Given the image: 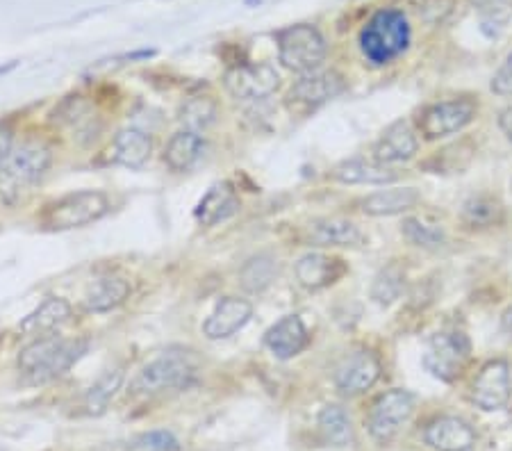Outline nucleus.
I'll return each instance as SVG.
<instances>
[{
    "label": "nucleus",
    "instance_id": "obj_29",
    "mask_svg": "<svg viewBox=\"0 0 512 451\" xmlns=\"http://www.w3.org/2000/svg\"><path fill=\"white\" fill-rule=\"evenodd\" d=\"M123 369L121 367H114V369H107L105 374L98 376V381L92 385L85 392V410L87 415H101L107 410V406L112 404L114 397H117V392L121 390L123 385Z\"/></svg>",
    "mask_w": 512,
    "mask_h": 451
},
{
    "label": "nucleus",
    "instance_id": "obj_17",
    "mask_svg": "<svg viewBox=\"0 0 512 451\" xmlns=\"http://www.w3.org/2000/svg\"><path fill=\"white\" fill-rule=\"evenodd\" d=\"M424 438L435 451H472L476 445L474 429L460 417H437L426 426Z\"/></svg>",
    "mask_w": 512,
    "mask_h": 451
},
{
    "label": "nucleus",
    "instance_id": "obj_37",
    "mask_svg": "<svg viewBox=\"0 0 512 451\" xmlns=\"http://www.w3.org/2000/svg\"><path fill=\"white\" fill-rule=\"evenodd\" d=\"M14 151V133L12 128L0 126V167L10 158V153Z\"/></svg>",
    "mask_w": 512,
    "mask_h": 451
},
{
    "label": "nucleus",
    "instance_id": "obj_10",
    "mask_svg": "<svg viewBox=\"0 0 512 451\" xmlns=\"http://www.w3.org/2000/svg\"><path fill=\"white\" fill-rule=\"evenodd\" d=\"M346 89V82L337 71H312L305 73L289 89L287 105L294 112H310L333 101Z\"/></svg>",
    "mask_w": 512,
    "mask_h": 451
},
{
    "label": "nucleus",
    "instance_id": "obj_15",
    "mask_svg": "<svg viewBox=\"0 0 512 451\" xmlns=\"http://www.w3.org/2000/svg\"><path fill=\"white\" fill-rule=\"evenodd\" d=\"M308 344L310 333L299 315H285L264 333V347H267L278 360H289L299 356Z\"/></svg>",
    "mask_w": 512,
    "mask_h": 451
},
{
    "label": "nucleus",
    "instance_id": "obj_19",
    "mask_svg": "<svg viewBox=\"0 0 512 451\" xmlns=\"http://www.w3.org/2000/svg\"><path fill=\"white\" fill-rule=\"evenodd\" d=\"M419 149L417 133L408 121H394L374 146V160L381 164H399L415 158Z\"/></svg>",
    "mask_w": 512,
    "mask_h": 451
},
{
    "label": "nucleus",
    "instance_id": "obj_7",
    "mask_svg": "<svg viewBox=\"0 0 512 451\" xmlns=\"http://www.w3.org/2000/svg\"><path fill=\"white\" fill-rule=\"evenodd\" d=\"M472 358V342L460 331H440L426 344L424 367L444 383L456 381Z\"/></svg>",
    "mask_w": 512,
    "mask_h": 451
},
{
    "label": "nucleus",
    "instance_id": "obj_33",
    "mask_svg": "<svg viewBox=\"0 0 512 451\" xmlns=\"http://www.w3.org/2000/svg\"><path fill=\"white\" fill-rule=\"evenodd\" d=\"M462 215H465L467 224L472 226H492L501 219V205L499 201L490 199V196H474V199L465 203Z\"/></svg>",
    "mask_w": 512,
    "mask_h": 451
},
{
    "label": "nucleus",
    "instance_id": "obj_40",
    "mask_svg": "<svg viewBox=\"0 0 512 451\" xmlns=\"http://www.w3.org/2000/svg\"><path fill=\"white\" fill-rule=\"evenodd\" d=\"M16 64H19V62H16V60L7 62V64H0V78L7 76V73H10V71H14V69H16Z\"/></svg>",
    "mask_w": 512,
    "mask_h": 451
},
{
    "label": "nucleus",
    "instance_id": "obj_20",
    "mask_svg": "<svg viewBox=\"0 0 512 451\" xmlns=\"http://www.w3.org/2000/svg\"><path fill=\"white\" fill-rule=\"evenodd\" d=\"M130 292L132 287L126 278L107 274L89 283L85 294H82V308L96 315L110 313V310H117L128 301Z\"/></svg>",
    "mask_w": 512,
    "mask_h": 451
},
{
    "label": "nucleus",
    "instance_id": "obj_38",
    "mask_svg": "<svg viewBox=\"0 0 512 451\" xmlns=\"http://www.w3.org/2000/svg\"><path fill=\"white\" fill-rule=\"evenodd\" d=\"M499 126L503 130V135H506L512 142V108H506L499 114Z\"/></svg>",
    "mask_w": 512,
    "mask_h": 451
},
{
    "label": "nucleus",
    "instance_id": "obj_13",
    "mask_svg": "<svg viewBox=\"0 0 512 451\" xmlns=\"http://www.w3.org/2000/svg\"><path fill=\"white\" fill-rule=\"evenodd\" d=\"M512 383H510V367L506 360H492L487 363L481 372H478L472 390L474 404L485 410V413H494L501 410L510 401Z\"/></svg>",
    "mask_w": 512,
    "mask_h": 451
},
{
    "label": "nucleus",
    "instance_id": "obj_2",
    "mask_svg": "<svg viewBox=\"0 0 512 451\" xmlns=\"http://www.w3.org/2000/svg\"><path fill=\"white\" fill-rule=\"evenodd\" d=\"M198 367L187 351H167L139 369L128 392L135 397H153L171 390H185L196 381Z\"/></svg>",
    "mask_w": 512,
    "mask_h": 451
},
{
    "label": "nucleus",
    "instance_id": "obj_22",
    "mask_svg": "<svg viewBox=\"0 0 512 451\" xmlns=\"http://www.w3.org/2000/svg\"><path fill=\"white\" fill-rule=\"evenodd\" d=\"M346 265L340 258H330L326 253H305L296 262L294 274L305 290H324V287L340 281Z\"/></svg>",
    "mask_w": 512,
    "mask_h": 451
},
{
    "label": "nucleus",
    "instance_id": "obj_21",
    "mask_svg": "<svg viewBox=\"0 0 512 451\" xmlns=\"http://www.w3.org/2000/svg\"><path fill=\"white\" fill-rule=\"evenodd\" d=\"M242 203H239V196L235 187L230 183H214L201 201H198L194 210V219L205 228H212L221 224V221L230 219L237 215Z\"/></svg>",
    "mask_w": 512,
    "mask_h": 451
},
{
    "label": "nucleus",
    "instance_id": "obj_5",
    "mask_svg": "<svg viewBox=\"0 0 512 451\" xmlns=\"http://www.w3.org/2000/svg\"><path fill=\"white\" fill-rule=\"evenodd\" d=\"M53 164L51 146L41 139H28L10 153V158L0 167V196L14 199L30 187H35L48 174Z\"/></svg>",
    "mask_w": 512,
    "mask_h": 451
},
{
    "label": "nucleus",
    "instance_id": "obj_35",
    "mask_svg": "<svg viewBox=\"0 0 512 451\" xmlns=\"http://www.w3.org/2000/svg\"><path fill=\"white\" fill-rule=\"evenodd\" d=\"M137 449H144V451H178L180 442L171 431L158 429V431H148V433H144V436H139Z\"/></svg>",
    "mask_w": 512,
    "mask_h": 451
},
{
    "label": "nucleus",
    "instance_id": "obj_18",
    "mask_svg": "<svg viewBox=\"0 0 512 451\" xmlns=\"http://www.w3.org/2000/svg\"><path fill=\"white\" fill-rule=\"evenodd\" d=\"M73 319L71 303L62 297H46L32 313L21 322V333L32 335V338H46L55 335L62 326Z\"/></svg>",
    "mask_w": 512,
    "mask_h": 451
},
{
    "label": "nucleus",
    "instance_id": "obj_39",
    "mask_svg": "<svg viewBox=\"0 0 512 451\" xmlns=\"http://www.w3.org/2000/svg\"><path fill=\"white\" fill-rule=\"evenodd\" d=\"M501 326H503V331H506L510 338H512V308H508L506 313H503V317H501Z\"/></svg>",
    "mask_w": 512,
    "mask_h": 451
},
{
    "label": "nucleus",
    "instance_id": "obj_28",
    "mask_svg": "<svg viewBox=\"0 0 512 451\" xmlns=\"http://www.w3.org/2000/svg\"><path fill=\"white\" fill-rule=\"evenodd\" d=\"M319 431L328 445L333 447H346L353 442V426H351V417L342 406L337 404H328L321 408L319 413Z\"/></svg>",
    "mask_w": 512,
    "mask_h": 451
},
{
    "label": "nucleus",
    "instance_id": "obj_25",
    "mask_svg": "<svg viewBox=\"0 0 512 451\" xmlns=\"http://www.w3.org/2000/svg\"><path fill=\"white\" fill-rule=\"evenodd\" d=\"M333 178L344 185H390L399 176L376 160H344L333 169Z\"/></svg>",
    "mask_w": 512,
    "mask_h": 451
},
{
    "label": "nucleus",
    "instance_id": "obj_1",
    "mask_svg": "<svg viewBox=\"0 0 512 451\" xmlns=\"http://www.w3.org/2000/svg\"><path fill=\"white\" fill-rule=\"evenodd\" d=\"M89 351L87 338H64V335H46L35 338L21 349L19 372L32 385H44L60 379Z\"/></svg>",
    "mask_w": 512,
    "mask_h": 451
},
{
    "label": "nucleus",
    "instance_id": "obj_6",
    "mask_svg": "<svg viewBox=\"0 0 512 451\" xmlns=\"http://www.w3.org/2000/svg\"><path fill=\"white\" fill-rule=\"evenodd\" d=\"M328 55L326 39L310 23H299L278 32V60L285 69L294 73L319 71Z\"/></svg>",
    "mask_w": 512,
    "mask_h": 451
},
{
    "label": "nucleus",
    "instance_id": "obj_11",
    "mask_svg": "<svg viewBox=\"0 0 512 451\" xmlns=\"http://www.w3.org/2000/svg\"><path fill=\"white\" fill-rule=\"evenodd\" d=\"M476 117V105L469 98H456V101L435 103L421 112L419 130L426 139H442L453 133H460Z\"/></svg>",
    "mask_w": 512,
    "mask_h": 451
},
{
    "label": "nucleus",
    "instance_id": "obj_12",
    "mask_svg": "<svg viewBox=\"0 0 512 451\" xmlns=\"http://www.w3.org/2000/svg\"><path fill=\"white\" fill-rule=\"evenodd\" d=\"M335 388L344 397H360L365 395L374 383L381 379V363L367 349L351 351L349 356L342 358V363L335 369Z\"/></svg>",
    "mask_w": 512,
    "mask_h": 451
},
{
    "label": "nucleus",
    "instance_id": "obj_30",
    "mask_svg": "<svg viewBox=\"0 0 512 451\" xmlns=\"http://www.w3.org/2000/svg\"><path fill=\"white\" fill-rule=\"evenodd\" d=\"M278 269V260L271 253H260V256H253L244 262L242 272H239V283H242L246 292H264L276 281Z\"/></svg>",
    "mask_w": 512,
    "mask_h": 451
},
{
    "label": "nucleus",
    "instance_id": "obj_3",
    "mask_svg": "<svg viewBox=\"0 0 512 451\" xmlns=\"http://www.w3.org/2000/svg\"><path fill=\"white\" fill-rule=\"evenodd\" d=\"M110 210V196L101 190L71 192L46 205V210L41 212V226L53 233L73 231V228L96 224L105 215H110Z\"/></svg>",
    "mask_w": 512,
    "mask_h": 451
},
{
    "label": "nucleus",
    "instance_id": "obj_9",
    "mask_svg": "<svg viewBox=\"0 0 512 451\" xmlns=\"http://www.w3.org/2000/svg\"><path fill=\"white\" fill-rule=\"evenodd\" d=\"M224 87L237 101H262L280 87V73L269 62L235 64L226 71Z\"/></svg>",
    "mask_w": 512,
    "mask_h": 451
},
{
    "label": "nucleus",
    "instance_id": "obj_16",
    "mask_svg": "<svg viewBox=\"0 0 512 451\" xmlns=\"http://www.w3.org/2000/svg\"><path fill=\"white\" fill-rule=\"evenodd\" d=\"M153 139L139 128H123L114 135L110 149H107V160L112 164L126 169H142L151 160Z\"/></svg>",
    "mask_w": 512,
    "mask_h": 451
},
{
    "label": "nucleus",
    "instance_id": "obj_34",
    "mask_svg": "<svg viewBox=\"0 0 512 451\" xmlns=\"http://www.w3.org/2000/svg\"><path fill=\"white\" fill-rule=\"evenodd\" d=\"M403 235L406 240L415 246H424V249H437L444 244V233L440 226L426 224L421 219H406L403 221Z\"/></svg>",
    "mask_w": 512,
    "mask_h": 451
},
{
    "label": "nucleus",
    "instance_id": "obj_26",
    "mask_svg": "<svg viewBox=\"0 0 512 451\" xmlns=\"http://www.w3.org/2000/svg\"><path fill=\"white\" fill-rule=\"evenodd\" d=\"M308 242L315 246H355L362 242V233L351 221L324 217L308 226Z\"/></svg>",
    "mask_w": 512,
    "mask_h": 451
},
{
    "label": "nucleus",
    "instance_id": "obj_14",
    "mask_svg": "<svg viewBox=\"0 0 512 451\" xmlns=\"http://www.w3.org/2000/svg\"><path fill=\"white\" fill-rule=\"evenodd\" d=\"M253 303L239 297H224L221 299L210 317L203 324V335L208 340H228L237 331L251 322Z\"/></svg>",
    "mask_w": 512,
    "mask_h": 451
},
{
    "label": "nucleus",
    "instance_id": "obj_36",
    "mask_svg": "<svg viewBox=\"0 0 512 451\" xmlns=\"http://www.w3.org/2000/svg\"><path fill=\"white\" fill-rule=\"evenodd\" d=\"M492 92L501 96H512V53L501 64V69L492 78Z\"/></svg>",
    "mask_w": 512,
    "mask_h": 451
},
{
    "label": "nucleus",
    "instance_id": "obj_4",
    "mask_svg": "<svg viewBox=\"0 0 512 451\" xmlns=\"http://www.w3.org/2000/svg\"><path fill=\"white\" fill-rule=\"evenodd\" d=\"M410 44V23L401 10H383L371 16L360 32V48L376 67L390 64Z\"/></svg>",
    "mask_w": 512,
    "mask_h": 451
},
{
    "label": "nucleus",
    "instance_id": "obj_32",
    "mask_svg": "<svg viewBox=\"0 0 512 451\" xmlns=\"http://www.w3.org/2000/svg\"><path fill=\"white\" fill-rule=\"evenodd\" d=\"M403 285H406L403 269L399 265H387L383 272L376 276L374 285H371V299H374L378 306H390V303L401 297Z\"/></svg>",
    "mask_w": 512,
    "mask_h": 451
},
{
    "label": "nucleus",
    "instance_id": "obj_24",
    "mask_svg": "<svg viewBox=\"0 0 512 451\" xmlns=\"http://www.w3.org/2000/svg\"><path fill=\"white\" fill-rule=\"evenodd\" d=\"M53 121L60 123V126L69 128L73 133V139L78 142H85V139H96L98 135V117L92 105L82 101L80 96L69 98L64 101L60 108L53 112Z\"/></svg>",
    "mask_w": 512,
    "mask_h": 451
},
{
    "label": "nucleus",
    "instance_id": "obj_31",
    "mask_svg": "<svg viewBox=\"0 0 512 451\" xmlns=\"http://www.w3.org/2000/svg\"><path fill=\"white\" fill-rule=\"evenodd\" d=\"M180 123L187 130H194V133H203L210 126H214L219 119V103L210 96H194L183 103L180 108Z\"/></svg>",
    "mask_w": 512,
    "mask_h": 451
},
{
    "label": "nucleus",
    "instance_id": "obj_27",
    "mask_svg": "<svg viewBox=\"0 0 512 451\" xmlns=\"http://www.w3.org/2000/svg\"><path fill=\"white\" fill-rule=\"evenodd\" d=\"M419 203V192L415 187H403V190H383L367 196L362 201V212L369 217H392L408 212Z\"/></svg>",
    "mask_w": 512,
    "mask_h": 451
},
{
    "label": "nucleus",
    "instance_id": "obj_8",
    "mask_svg": "<svg viewBox=\"0 0 512 451\" xmlns=\"http://www.w3.org/2000/svg\"><path fill=\"white\" fill-rule=\"evenodd\" d=\"M415 413V397L408 390H390L374 401L369 410V436L381 445L392 442Z\"/></svg>",
    "mask_w": 512,
    "mask_h": 451
},
{
    "label": "nucleus",
    "instance_id": "obj_23",
    "mask_svg": "<svg viewBox=\"0 0 512 451\" xmlns=\"http://www.w3.org/2000/svg\"><path fill=\"white\" fill-rule=\"evenodd\" d=\"M205 139L201 133H194V130H178L176 135H173L167 146H164V153H162V160L164 164L171 171H189L194 169L201 158L205 155Z\"/></svg>",
    "mask_w": 512,
    "mask_h": 451
}]
</instances>
